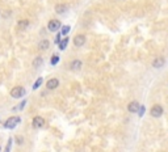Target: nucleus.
<instances>
[{
  "instance_id": "23",
  "label": "nucleus",
  "mask_w": 168,
  "mask_h": 152,
  "mask_svg": "<svg viewBox=\"0 0 168 152\" xmlns=\"http://www.w3.org/2000/svg\"><path fill=\"white\" fill-rule=\"evenodd\" d=\"M16 139H17V143H19V144H22V142H24V140H22V137H17Z\"/></svg>"
},
{
  "instance_id": "24",
  "label": "nucleus",
  "mask_w": 168,
  "mask_h": 152,
  "mask_svg": "<svg viewBox=\"0 0 168 152\" xmlns=\"http://www.w3.org/2000/svg\"><path fill=\"white\" fill-rule=\"evenodd\" d=\"M0 151H1V147H0Z\"/></svg>"
},
{
  "instance_id": "9",
  "label": "nucleus",
  "mask_w": 168,
  "mask_h": 152,
  "mask_svg": "<svg viewBox=\"0 0 168 152\" xmlns=\"http://www.w3.org/2000/svg\"><path fill=\"white\" fill-rule=\"evenodd\" d=\"M165 64V59L163 56H156L155 59L153 60V67L154 68H160Z\"/></svg>"
},
{
  "instance_id": "7",
  "label": "nucleus",
  "mask_w": 168,
  "mask_h": 152,
  "mask_svg": "<svg viewBox=\"0 0 168 152\" xmlns=\"http://www.w3.org/2000/svg\"><path fill=\"white\" fill-rule=\"evenodd\" d=\"M85 41H87V38H85V35L84 34H76L74 37V45L76 47H80V46H83V45L85 44Z\"/></svg>"
},
{
  "instance_id": "5",
  "label": "nucleus",
  "mask_w": 168,
  "mask_h": 152,
  "mask_svg": "<svg viewBox=\"0 0 168 152\" xmlns=\"http://www.w3.org/2000/svg\"><path fill=\"white\" fill-rule=\"evenodd\" d=\"M32 126L33 129H41L45 126V118H42L41 115H37V117L33 118V121H32Z\"/></svg>"
},
{
  "instance_id": "8",
  "label": "nucleus",
  "mask_w": 168,
  "mask_h": 152,
  "mask_svg": "<svg viewBox=\"0 0 168 152\" xmlns=\"http://www.w3.org/2000/svg\"><path fill=\"white\" fill-rule=\"evenodd\" d=\"M81 66H83V62H81V60L74 59V60L70 63V70H71V71H80Z\"/></svg>"
},
{
  "instance_id": "12",
  "label": "nucleus",
  "mask_w": 168,
  "mask_h": 152,
  "mask_svg": "<svg viewBox=\"0 0 168 152\" xmlns=\"http://www.w3.org/2000/svg\"><path fill=\"white\" fill-rule=\"evenodd\" d=\"M55 12L59 13V15L66 13L67 12V5L66 4H58V5H55Z\"/></svg>"
},
{
  "instance_id": "11",
  "label": "nucleus",
  "mask_w": 168,
  "mask_h": 152,
  "mask_svg": "<svg viewBox=\"0 0 168 152\" xmlns=\"http://www.w3.org/2000/svg\"><path fill=\"white\" fill-rule=\"evenodd\" d=\"M38 50H41V51H45V50H47L50 47V42H49V40H42L38 44Z\"/></svg>"
},
{
  "instance_id": "18",
  "label": "nucleus",
  "mask_w": 168,
  "mask_h": 152,
  "mask_svg": "<svg viewBox=\"0 0 168 152\" xmlns=\"http://www.w3.org/2000/svg\"><path fill=\"white\" fill-rule=\"evenodd\" d=\"M42 81H44V79H42V78H38L37 80H36V83L33 84V89L36 90L37 88H40V87H41V84H42Z\"/></svg>"
},
{
  "instance_id": "22",
  "label": "nucleus",
  "mask_w": 168,
  "mask_h": 152,
  "mask_svg": "<svg viewBox=\"0 0 168 152\" xmlns=\"http://www.w3.org/2000/svg\"><path fill=\"white\" fill-rule=\"evenodd\" d=\"M60 35H62V34H60V33H58V35L55 37V44H56V45H59V44H60V41H62V40H60Z\"/></svg>"
},
{
  "instance_id": "21",
  "label": "nucleus",
  "mask_w": 168,
  "mask_h": 152,
  "mask_svg": "<svg viewBox=\"0 0 168 152\" xmlns=\"http://www.w3.org/2000/svg\"><path fill=\"white\" fill-rule=\"evenodd\" d=\"M144 112H146V109H144V106L142 105V106L139 108V110H138V115H139V117H142V115L144 114Z\"/></svg>"
},
{
  "instance_id": "17",
  "label": "nucleus",
  "mask_w": 168,
  "mask_h": 152,
  "mask_svg": "<svg viewBox=\"0 0 168 152\" xmlns=\"http://www.w3.org/2000/svg\"><path fill=\"white\" fill-rule=\"evenodd\" d=\"M70 30H71V28H70L69 25H63L62 26V31H60V34L62 35H67L70 33Z\"/></svg>"
},
{
  "instance_id": "6",
  "label": "nucleus",
  "mask_w": 168,
  "mask_h": 152,
  "mask_svg": "<svg viewBox=\"0 0 168 152\" xmlns=\"http://www.w3.org/2000/svg\"><path fill=\"white\" fill-rule=\"evenodd\" d=\"M58 87H59V80H58L56 78H51V79H49V80H47V83H46V88H47V89L54 90V89H56Z\"/></svg>"
},
{
  "instance_id": "20",
  "label": "nucleus",
  "mask_w": 168,
  "mask_h": 152,
  "mask_svg": "<svg viewBox=\"0 0 168 152\" xmlns=\"http://www.w3.org/2000/svg\"><path fill=\"white\" fill-rule=\"evenodd\" d=\"M25 105H26V100H24V101H22V102L20 104L19 106H15V108H13V110H16V109H19V110H22Z\"/></svg>"
},
{
  "instance_id": "4",
  "label": "nucleus",
  "mask_w": 168,
  "mask_h": 152,
  "mask_svg": "<svg viewBox=\"0 0 168 152\" xmlns=\"http://www.w3.org/2000/svg\"><path fill=\"white\" fill-rule=\"evenodd\" d=\"M62 28V22L59 21V20H50L49 24H47V29H49L50 31H58L59 29Z\"/></svg>"
},
{
  "instance_id": "10",
  "label": "nucleus",
  "mask_w": 168,
  "mask_h": 152,
  "mask_svg": "<svg viewBox=\"0 0 168 152\" xmlns=\"http://www.w3.org/2000/svg\"><path fill=\"white\" fill-rule=\"evenodd\" d=\"M139 108H140V105L138 104V101H131V102L128 105V110L130 113H138Z\"/></svg>"
},
{
  "instance_id": "2",
  "label": "nucleus",
  "mask_w": 168,
  "mask_h": 152,
  "mask_svg": "<svg viewBox=\"0 0 168 152\" xmlns=\"http://www.w3.org/2000/svg\"><path fill=\"white\" fill-rule=\"evenodd\" d=\"M20 122H21V118L17 117V115H16V117L13 115V117H9L5 122H4V127L9 129V130H11V129H15L16 126L20 123Z\"/></svg>"
},
{
  "instance_id": "13",
  "label": "nucleus",
  "mask_w": 168,
  "mask_h": 152,
  "mask_svg": "<svg viewBox=\"0 0 168 152\" xmlns=\"http://www.w3.org/2000/svg\"><path fill=\"white\" fill-rule=\"evenodd\" d=\"M29 26V21L28 20H20L19 24H17V28L20 29V30H24V29H26Z\"/></svg>"
},
{
  "instance_id": "19",
  "label": "nucleus",
  "mask_w": 168,
  "mask_h": 152,
  "mask_svg": "<svg viewBox=\"0 0 168 152\" xmlns=\"http://www.w3.org/2000/svg\"><path fill=\"white\" fill-rule=\"evenodd\" d=\"M13 138H9L8 139V143H7V147H5V149H4V152H11V147H12V142H13Z\"/></svg>"
},
{
  "instance_id": "15",
  "label": "nucleus",
  "mask_w": 168,
  "mask_h": 152,
  "mask_svg": "<svg viewBox=\"0 0 168 152\" xmlns=\"http://www.w3.org/2000/svg\"><path fill=\"white\" fill-rule=\"evenodd\" d=\"M69 42H70L69 37H65L62 41H60V44H59V49H60V50H65L66 47H67V45H69Z\"/></svg>"
},
{
  "instance_id": "3",
  "label": "nucleus",
  "mask_w": 168,
  "mask_h": 152,
  "mask_svg": "<svg viewBox=\"0 0 168 152\" xmlns=\"http://www.w3.org/2000/svg\"><path fill=\"white\" fill-rule=\"evenodd\" d=\"M150 114H151V117L153 118H160L163 115V106L160 105H154L153 108L150 109Z\"/></svg>"
},
{
  "instance_id": "14",
  "label": "nucleus",
  "mask_w": 168,
  "mask_h": 152,
  "mask_svg": "<svg viewBox=\"0 0 168 152\" xmlns=\"http://www.w3.org/2000/svg\"><path fill=\"white\" fill-rule=\"evenodd\" d=\"M32 64H33V67H36V68H37V67H41V66L44 64V59L41 58V56H37V58L33 59V63H32Z\"/></svg>"
},
{
  "instance_id": "16",
  "label": "nucleus",
  "mask_w": 168,
  "mask_h": 152,
  "mask_svg": "<svg viewBox=\"0 0 168 152\" xmlns=\"http://www.w3.org/2000/svg\"><path fill=\"white\" fill-rule=\"evenodd\" d=\"M59 60H60L59 55L54 54V55L51 56V59H50V64H51V66H55V64H58V63H59Z\"/></svg>"
},
{
  "instance_id": "1",
  "label": "nucleus",
  "mask_w": 168,
  "mask_h": 152,
  "mask_svg": "<svg viewBox=\"0 0 168 152\" xmlns=\"http://www.w3.org/2000/svg\"><path fill=\"white\" fill-rule=\"evenodd\" d=\"M25 94H26V89L22 85H17L11 89V97H13V98H21Z\"/></svg>"
}]
</instances>
